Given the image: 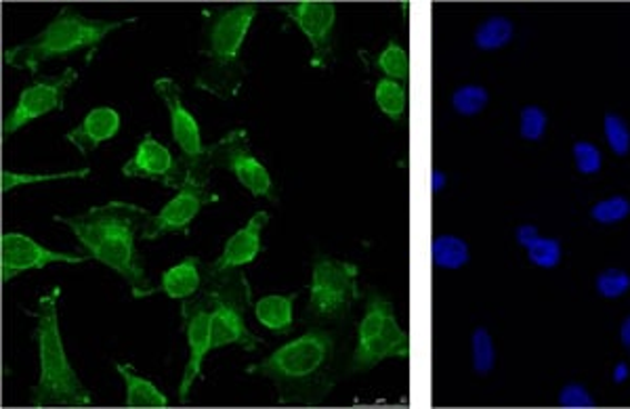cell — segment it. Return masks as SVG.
<instances>
[{
    "label": "cell",
    "mask_w": 630,
    "mask_h": 409,
    "mask_svg": "<svg viewBox=\"0 0 630 409\" xmlns=\"http://www.w3.org/2000/svg\"><path fill=\"white\" fill-rule=\"evenodd\" d=\"M341 340L326 326H311L268 359L247 368L250 376L273 382L282 406H320L343 376Z\"/></svg>",
    "instance_id": "1"
},
{
    "label": "cell",
    "mask_w": 630,
    "mask_h": 409,
    "mask_svg": "<svg viewBox=\"0 0 630 409\" xmlns=\"http://www.w3.org/2000/svg\"><path fill=\"white\" fill-rule=\"evenodd\" d=\"M153 215L143 206L110 202L93 206L80 215H56L53 219L72 229L87 257L103 262L124 279L134 298L158 292L146 271V262L137 250V236L150 223Z\"/></svg>",
    "instance_id": "2"
},
{
    "label": "cell",
    "mask_w": 630,
    "mask_h": 409,
    "mask_svg": "<svg viewBox=\"0 0 630 409\" xmlns=\"http://www.w3.org/2000/svg\"><path fill=\"white\" fill-rule=\"evenodd\" d=\"M257 13V4H228L204 11L202 56L207 57V66L193 80L198 91H207L221 101L238 97L247 78V63L240 51Z\"/></svg>",
    "instance_id": "3"
},
{
    "label": "cell",
    "mask_w": 630,
    "mask_h": 409,
    "mask_svg": "<svg viewBox=\"0 0 630 409\" xmlns=\"http://www.w3.org/2000/svg\"><path fill=\"white\" fill-rule=\"evenodd\" d=\"M61 288L56 286L51 292L39 298V307L34 311L37 330L34 340L39 347L40 378L30 391V406L32 408H82L91 406L93 397L82 385V380L74 372L59 330L58 302Z\"/></svg>",
    "instance_id": "4"
},
{
    "label": "cell",
    "mask_w": 630,
    "mask_h": 409,
    "mask_svg": "<svg viewBox=\"0 0 630 409\" xmlns=\"http://www.w3.org/2000/svg\"><path fill=\"white\" fill-rule=\"evenodd\" d=\"M134 18L120 21L84 18L74 7H63L47 28L20 44L4 49L2 61L28 74H39L40 66L51 59H63L78 51H91L103 38L133 23Z\"/></svg>",
    "instance_id": "5"
},
{
    "label": "cell",
    "mask_w": 630,
    "mask_h": 409,
    "mask_svg": "<svg viewBox=\"0 0 630 409\" xmlns=\"http://www.w3.org/2000/svg\"><path fill=\"white\" fill-rule=\"evenodd\" d=\"M202 290L210 300V323H212V351L221 347L238 345L244 351H257L263 338L252 335L247 326L252 305V290L242 269H228L221 273L204 271Z\"/></svg>",
    "instance_id": "6"
},
{
    "label": "cell",
    "mask_w": 630,
    "mask_h": 409,
    "mask_svg": "<svg viewBox=\"0 0 630 409\" xmlns=\"http://www.w3.org/2000/svg\"><path fill=\"white\" fill-rule=\"evenodd\" d=\"M358 265L318 255L311 269L309 302L303 323L307 326H349L353 307L362 297L358 288Z\"/></svg>",
    "instance_id": "7"
},
{
    "label": "cell",
    "mask_w": 630,
    "mask_h": 409,
    "mask_svg": "<svg viewBox=\"0 0 630 409\" xmlns=\"http://www.w3.org/2000/svg\"><path fill=\"white\" fill-rule=\"evenodd\" d=\"M408 359L410 338L398 323L393 302L370 288L366 295L362 321L358 323V345L347 363V376L368 372L387 359Z\"/></svg>",
    "instance_id": "8"
},
{
    "label": "cell",
    "mask_w": 630,
    "mask_h": 409,
    "mask_svg": "<svg viewBox=\"0 0 630 409\" xmlns=\"http://www.w3.org/2000/svg\"><path fill=\"white\" fill-rule=\"evenodd\" d=\"M158 97L164 101L169 116H171L172 139L181 151V162L188 168V177L200 186H209L210 160L209 148L202 143V134L198 120L188 110L181 99V87L171 78H158L153 82Z\"/></svg>",
    "instance_id": "9"
},
{
    "label": "cell",
    "mask_w": 630,
    "mask_h": 409,
    "mask_svg": "<svg viewBox=\"0 0 630 409\" xmlns=\"http://www.w3.org/2000/svg\"><path fill=\"white\" fill-rule=\"evenodd\" d=\"M209 160L212 168H226L236 174V179L249 189L252 196L266 198L278 205L280 193L273 183L268 168L250 151L249 132L244 129L230 131L219 141L209 146Z\"/></svg>",
    "instance_id": "10"
},
{
    "label": "cell",
    "mask_w": 630,
    "mask_h": 409,
    "mask_svg": "<svg viewBox=\"0 0 630 409\" xmlns=\"http://www.w3.org/2000/svg\"><path fill=\"white\" fill-rule=\"evenodd\" d=\"M78 80V72L74 68H68L58 76H40L30 87L21 91L20 99L16 108L4 118L2 122V134L9 137L13 132L20 131L26 124L39 120L47 113L63 110L66 94L70 87Z\"/></svg>",
    "instance_id": "11"
},
{
    "label": "cell",
    "mask_w": 630,
    "mask_h": 409,
    "mask_svg": "<svg viewBox=\"0 0 630 409\" xmlns=\"http://www.w3.org/2000/svg\"><path fill=\"white\" fill-rule=\"evenodd\" d=\"M311 44V68L328 70L334 61V28H337V7L332 2H287L278 4Z\"/></svg>",
    "instance_id": "12"
},
{
    "label": "cell",
    "mask_w": 630,
    "mask_h": 409,
    "mask_svg": "<svg viewBox=\"0 0 630 409\" xmlns=\"http://www.w3.org/2000/svg\"><path fill=\"white\" fill-rule=\"evenodd\" d=\"M181 317H183V330L188 336L190 357L188 366L179 385V401L188 403L193 382L202 373V361L209 351H212V323H210V300L204 290H200L196 297L186 298L181 305Z\"/></svg>",
    "instance_id": "13"
},
{
    "label": "cell",
    "mask_w": 630,
    "mask_h": 409,
    "mask_svg": "<svg viewBox=\"0 0 630 409\" xmlns=\"http://www.w3.org/2000/svg\"><path fill=\"white\" fill-rule=\"evenodd\" d=\"M91 257H78V255H66L51 250L47 246L32 240L30 236H23L18 231L2 233L0 238V279L2 283H9L11 279L21 273L44 269L53 262H66V265H80L89 261Z\"/></svg>",
    "instance_id": "14"
},
{
    "label": "cell",
    "mask_w": 630,
    "mask_h": 409,
    "mask_svg": "<svg viewBox=\"0 0 630 409\" xmlns=\"http://www.w3.org/2000/svg\"><path fill=\"white\" fill-rule=\"evenodd\" d=\"M214 202H219L217 193H212L210 189H207V186H200V183L188 179L186 186L177 191V196L172 198L171 202L164 206L158 215H153L150 223L143 227L141 240L153 242V240H160L164 236L188 229V225L198 217V212L204 206L214 205Z\"/></svg>",
    "instance_id": "15"
},
{
    "label": "cell",
    "mask_w": 630,
    "mask_h": 409,
    "mask_svg": "<svg viewBox=\"0 0 630 409\" xmlns=\"http://www.w3.org/2000/svg\"><path fill=\"white\" fill-rule=\"evenodd\" d=\"M122 174L129 179L158 181L174 191H179L190 179L188 168L181 162V158H174L171 149L156 141L152 132H148L143 141L137 146L133 158L122 167Z\"/></svg>",
    "instance_id": "16"
},
{
    "label": "cell",
    "mask_w": 630,
    "mask_h": 409,
    "mask_svg": "<svg viewBox=\"0 0 630 409\" xmlns=\"http://www.w3.org/2000/svg\"><path fill=\"white\" fill-rule=\"evenodd\" d=\"M268 223L269 212H266V210L257 212L249 223L244 225L238 233L231 236L226 248H223V252H221V257L217 261L204 265V271L221 273V271H228V269H242L244 265L254 261L263 252L261 236H263V229L268 227Z\"/></svg>",
    "instance_id": "17"
},
{
    "label": "cell",
    "mask_w": 630,
    "mask_h": 409,
    "mask_svg": "<svg viewBox=\"0 0 630 409\" xmlns=\"http://www.w3.org/2000/svg\"><path fill=\"white\" fill-rule=\"evenodd\" d=\"M120 131V113L114 108H96L84 116L77 129L66 132V141L82 153H93L101 143L114 139Z\"/></svg>",
    "instance_id": "18"
},
{
    "label": "cell",
    "mask_w": 630,
    "mask_h": 409,
    "mask_svg": "<svg viewBox=\"0 0 630 409\" xmlns=\"http://www.w3.org/2000/svg\"><path fill=\"white\" fill-rule=\"evenodd\" d=\"M204 283V265L198 257H186L171 269L162 273L160 292L172 300H186L196 297Z\"/></svg>",
    "instance_id": "19"
},
{
    "label": "cell",
    "mask_w": 630,
    "mask_h": 409,
    "mask_svg": "<svg viewBox=\"0 0 630 409\" xmlns=\"http://www.w3.org/2000/svg\"><path fill=\"white\" fill-rule=\"evenodd\" d=\"M116 372L127 385V408H169V397L158 391L148 378L139 376L131 363H116Z\"/></svg>",
    "instance_id": "20"
},
{
    "label": "cell",
    "mask_w": 630,
    "mask_h": 409,
    "mask_svg": "<svg viewBox=\"0 0 630 409\" xmlns=\"http://www.w3.org/2000/svg\"><path fill=\"white\" fill-rule=\"evenodd\" d=\"M294 295H271V297L261 298L254 302V316L261 321V326H266L273 335L287 336L294 328V317H292V305L297 300Z\"/></svg>",
    "instance_id": "21"
},
{
    "label": "cell",
    "mask_w": 630,
    "mask_h": 409,
    "mask_svg": "<svg viewBox=\"0 0 630 409\" xmlns=\"http://www.w3.org/2000/svg\"><path fill=\"white\" fill-rule=\"evenodd\" d=\"M517 242L528 250V259L536 267L553 269L561 261V243L551 238H540L534 225H523L517 229Z\"/></svg>",
    "instance_id": "22"
},
{
    "label": "cell",
    "mask_w": 630,
    "mask_h": 409,
    "mask_svg": "<svg viewBox=\"0 0 630 409\" xmlns=\"http://www.w3.org/2000/svg\"><path fill=\"white\" fill-rule=\"evenodd\" d=\"M91 174V168L84 167L80 170H68V172H47V174H32V172H0V191L9 193L20 186H32V183H51V181H68V179H84Z\"/></svg>",
    "instance_id": "23"
},
{
    "label": "cell",
    "mask_w": 630,
    "mask_h": 409,
    "mask_svg": "<svg viewBox=\"0 0 630 409\" xmlns=\"http://www.w3.org/2000/svg\"><path fill=\"white\" fill-rule=\"evenodd\" d=\"M433 262L440 269H460L469 262V246L457 236H440L433 242Z\"/></svg>",
    "instance_id": "24"
},
{
    "label": "cell",
    "mask_w": 630,
    "mask_h": 409,
    "mask_svg": "<svg viewBox=\"0 0 630 409\" xmlns=\"http://www.w3.org/2000/svg\"><path fill=\"white\" fill-rule=\"evenodd\" d=\"M513 38V23L507 18H490L479 26L476 44L483 51H497L509 44Z\"/></svg>",
    "instance_id": "25"
},
{
    "label": "cell",
    "mask_w": 630,
    "mask_h": 409,
    "mask_svg": "<svg viewBox=\"0 0 630 409\" xmlns=\"http://www.w3.org/2000/svg\"><path fill=\"white\" fill-rule=\"evenodd\" d=\"M374 97L384 116H389L391 120H400L406 110V91L398 80H391V78L379 80Z\"/></svg>",
    "instance_id": "26"
},
{
    "label": "cell",
    "mask_w": 630,
    "mask_h": 409,
    "mask_svg": "<svg viewBox=\"0 0 630 409\" xmlns=\"http://www.w3.org/2000/svg\"><path fill=\"white\" fill-rule=\"evenodd\" d=\"M374 66L391 80L408 78V56L398 42H389L381 53L374 57Z\"/></svg>",
    "instance_id": "27"
},
{
    "label": "cell",
    "mask_w": 630,
    "mask_h": 409,
    "mask_svg": "<svg viewBox=\"0 0 630 409\" xmlns=\"http://www.w3.org/2000/svg\"><path fill=\"white\" fill-rule=\"evenodd\" d=\"M488 101H490L488 91L483 87H476V84L460 87L459 91H454V94H452V106L460 116H478L486 110Z\"/></svg>",
    "instance_id": "28"
},
{
    "label": "cell",
    "mask_w": 630,
    "mask_h": 409,
    "mask_svg": "<svg viewBox=\"0 0 630 409\" xmlns=\"http://www.w3.org/2000/svg\"><path fill=\"white\" fill-rule=\"evenodd\" d=\"M494 361H497V351L492 336L486 328H478L473 332V370L479 376H488L494 370Z\"/></svg>",
    "instance_id": "29"
},
{
    "label": "cell",
    "mask_w": 630,
    "mask_h": 409,
    "mask_svg": "<svg viewBox=\"0 0 630 409\" xmlns=\"http://www.w3.org/2000/svg\"><path fill=\"white\" fill-rule=\"evenodd\" d=\"M630 215V202L624 196H611L592 206L591 217L597 223L613 225L624 221Z\"/></svg>",
    "instance_id": "30"
},
{
    "label": "cell",
    "mask_w": 630,
    "mask_h": 409,
    "mask_svg": "<svg viewBox=\"0 0 630 409\" xmlns=\"http://www.w3.org/2000/svg\"><path fill=\"white\" fill-rule=\"evenodd\" d=\"M603 131H606V139H608V146H610L611 151L616 156H627L630 151V131L627 127V122L618 116V113H608L606 116V124H603Z\"/></svg>",
    "instance_id": "31"
},
{
    "label": "cell",
    "mask_w": 630,
    "mask_h": 409,
    "mask_svg": "<svg viewBox=\"0 0 630 409\" xmlns=\"http://www.w3.org/2000/svg\"><path fill=\"white\" fill-rule=\"evenodd\" d=\"M547 124H549L547 113L542 112L538 106H528L521 110V116H519V134L526 141H538L547 131Z\"/></svg>",
    "instance_id": "32"
},
{
    "label": "cell",
    "mask_w": 630,
    "mask_h": 409,
    "mask_svg": "<svg viewBox=\"0 0 630 409\" xmlns=\"http://www.w3.org/2000/svg\"><path fill=\"white\" fill-rule=\"evenodd\" d=\"M630 276L620 269H608L597 278V292L603 298H620L629 292Z\"/></svg>",
    "instance_id": "33"
},
{
    "label": "cell",
    "mask_w": 630,
    "mask_h": 409,
    "mask_svg": "<svg viewBox=\"0 0 630 409\" xmlns=\"http://www.w3.org/2000/svg\"><path fill=\"white\" fill-rule=\"evenodd\" d=\"M572 153L576 168L582 174H594L603 167V156H601L599 148H594L592 143L578 141V143H573Z\"/></svg>",
    "instance_id": "34"
},
{
    "label": "cell",
    "mask_w": 630,
    "mask_h": 409,
    "mask_svg": "<svg viewBox=\"0 0 630 409\" xmlns=\"http://www.w3.org/2000/svg\"><path fill=\"white\" fill-rule=\"evenodd\" d=\"M559 406L570 409H591L594 408V401L582 385H568L559 392Z\"/></svg>",
    "instance_id": "35"
},
{
    "label": "cell",
    "mask_w": 630,
    "mask_h": 409,
    "mask_svg": "<svg viewBox=\"0 0 630 409\" xmlns=\"http://www.w3.org/2000/svg\"><path fill=\"white\" fill-rule=\"evenodd\" d=\"M620 336H622V342H624V347L630 349V317L624 319V323H622V330H620Z\"/></svg>",
    "instance_id": "36"
},
{
    "label": "cell",
    "mask_w": 630,
    "mask_h": 409,
    "mask_svg": "<svg viewBox=\"0 0 630 409\" xmlns=\"http://www.w3.org/2000/svg\"><path fill=\"white\" fill-rule=\"evenodd\" d=\"M446 187V177L441 174L440 170L433 172V191H441Z\"/></svg>",
    "instance_id": "37"
}]
</instances>
